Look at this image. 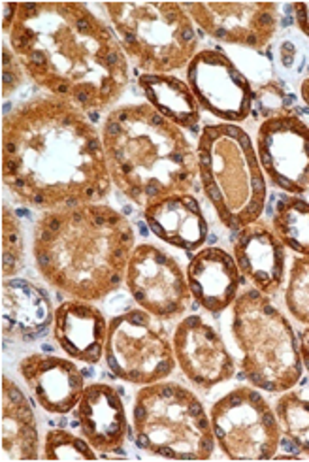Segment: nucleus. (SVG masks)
Listing matches in <instances>:
<instances>
[{
  "label": "nucleus",
  "instance_id": "nucleus-1",
  "mask_svg": "<svg viewBox=\"0 0 309 462\" xmlns=\"http://www.w3.org/2000/svg\"><path fill=\"white\" fill-rule=\"evenodd\" d=\"M3 181L36 209L102 202L112 178L102 134L86 112L57 97L19 104L3 121Z\"/></svg>",
  "mask_w": 309,
  "mask_h": 462
},
{
  "label": "nucleus",
  "instance_id": "nucleus-2",
  "mask_svg": "<svg viewBox=\"0 0 309 462\" xmlns=\"http://www.w3.org/2000/svg\"><path fill=\"white\" fill-rule=\"evenodd\" d=\"M8 36L36 86L79 110H106L129 86L125 51L87 5L19 3Z\"/></svg>",
  "mask_w": 309,
  "mask_h": 462
},
{
  "label": "nucleus",
  "instance_id": "nucleus-3",
  "mask_svg": "<svg viewBox=\"0 0 309 462\" xmlns=\"http://www.w3.org/2000/svg\"><path fill=\"white\" fill-rule=\"evenodd\" d=\"M134 240L129 219L108 204L48 209L32 230V257L51 287L95 302L125 282Z\"/></svg>",
  "mask_w": 309,
  "mask_h": 462
},
{
  "label": "nucleus",
  "instance_id": "nucleus-4",
  "mask_svg": "<svg viewBox=\"0 0 309 462\" xmlns=\"http://www.w3.org/2000/svg\"><path fill=\"white\" fill-rule=\"evenodd\" d=\"M100 134L112 183L136 206L146 208L195 187L196 150L177 125L150 104L112 110Z\"/></svg>",
  "mask_w": 309,
  "mask_h": 462
},
{
  "label": "nucleus",
  "instance_id": "nucleus-5",
  "mask_svg": "<svg viewBox=\"0 0 309 462\" xmlns=\"http://www.w3.org/2000/svg\"><path fill=\"white\" fill-rule=\"evenodd\" d=\"M198 178L219 221L231 230L257 223L268 187L251 136L232 123L205 125L196 145Z\"/></svg>",
  "mask_w": 309,
  "mask_h": 462
},
{
  "label": "nucleus",
  "instance_id": "nucleus-6",
  "mask_svg": "<svg viewBox=\"0 0 309 462\" xmlns=\"http://www.w3.org/2000/svg\"><path fill=\"white\" fill-rule=\"evenodd\" d=\"M232 336L241 351V370L266 393L296 387L304 365L300 340L285 315L264 292L247 289L232 304Z\"/></svg>",
  "mask_w": 309,
  "mask_h": 462
},
{
  "label": "nucleus",
  "instance_id": "nucleus-7",
  "mask_svg": "<svg viewBox=\"0 0 309 462\" xmlns=\"http://www.w3.org/2000/svg\"><path fill=\"white\" fill-rule=\"evenodd\" d=\"M136 446L164 458L205 460L214 457L210 415L193 391L174 382L143 385L134 398Z\"/></svg>",
  "mask_w": 309,
  "mask_h": 462
},
{
  "label": "nucleus",
  "instance_id": "nucleus-8",
  "mask_svg": "<svg viewBox=\"0 0 309 462\" xmlns=\"http://www.w3.org/2000/svg\"><path fill=\"white\" fill-rule=\"evenodd\" d=\"M119 44L143 74L187 69L198 53L195 21L179 3H106Z\"/></svg>",
  "mask_w": 309,
  "mask_h": 462
},
{
  "label": "nucleus",
  "instance_id": "nucleus-9",
  "mask_svg": "<svg viewBox=\"0 0 309 462\" xmlns=\"http://www.w3.org/2000/svg\"><path fill=\"white\" fill-rule=\"evenodd\" d=\"M105 361L117 380L141 387L164 382L177 365L167 328L141 308L108 323Z\"/></svg>",
  "mask_w": 309,
  "mask_h": 462
},
{
  "label": "nucleus",
  "instance_id": "nucleus-10",
  "mask_svg": "<svg viewBox=\"0 0 309 462\" xmlns=\"http://www.w3.org/2000/svg\"><path fill=\"white\" fill-rule=\"evenodd\" d=\"M215 442L232 460L274 458L281 444L276 410L251 387H236L210 410Z\"/></svg>",
  "mask_w": 309,
  "mask_h": 462
},
{
  "label": "nucleus",
  "instance_id": "nucleus-11",
  "mask_svg": "<svg viewBox=\"0 0 309 462\" xmlns=\"http://www.w3.org/2000/svg\"><path fill=\"white\" fill-rule=\"evenodd\" d=\"M125 285L134 302L160 321L179 318L193 299L179 263L153 244L134 247L125 272Z\"/></svg>",
  "mask_w": 309,
  "mask_h": 462
},
{
  "label": "nucleus",
  "instance_id": "nucleus-12",
  "mask_svg": "<svg viewBox=\"0 0 309 462\" xmlns=\"http://www.w3.org/2000/svg\"><path fill=\"white\" fill-rule=\"evenodd\" d=\"M187 86L200 108L238 125L251 116L255 89L234 62L219 50L198 51L187 67Z\"/></svg>",
  "mask_w": 309,
  "mask_h": 462
},
{
  "label": "nucleus",
  "instance_id": "nucleus-13",
  "mask_svg": "<svg viewBox=\"0 0 309 462\" xmlns=\"http://www.w3.org/2000/svg\"><path fill=\"white\" fill-rule=\"evenodd\" d=\"M257 155L274 187L295 197L309 191V125L298 116L262 121Z\"/></svg>",
  "mask_w": 309,
  "mask_h": 462
},
{
  "label": "nucleus",
  "instance_id": "nucleus-14",
  "mask_svg": "<svg viewBox=\"0 0 309 462\" xmlns=\"http://www.w3.org/2000/svg\"><path fill=\"white\" fill-rule=\"evenodd\" d=\"M183 8L214 40L250 50L270 44L279 25L276 3H185Z\"/></svg>",
  "mask_w": 309,
  "mask_h": 462
},
{
  "label": "nucleus",
  "instance_id": "nucleus-15",
  "mask_svg": "<svg viewBox=\"0 0 309 462\" xmlns=\"http://www.w3.org/2000/svg\"><path fill=\"white\" fill-rule=\"evenodd\" d=\"M172 344L176 363L198 389L210 391L234 377L236 363L223 336L200 315H189L176 327Z\"/></svg>",
  "mask_w": 309,
  "mask_h": 462
},
{
  "label": "nucleus",
  "instance_id": "nucleus-16",
  "mask_svg": "<svg viewBox=\"0 0 309 462\" xmlns=\"http://www.w3.org/2000/svg\"><path fill=\"white\" fill-rule=\"evenodd\" d=\"M17 368L34 401L48 413L72 411L87 387L81 370L63 356L34 353L25 356Z\"/></svg>",
  "mask_w": 309,
  "mask_h": 462
},
{
  "label": "nucleus",
  "instance_id": "nucleus-17",
  "mask_svg": "<svg viewBox=\"0 0 309 462\" xmlns=\"http://www.w3.org/2000/svg\"><path fill=\"white\" fill-rule=\"evenodd\" d=\"M81 436L98 451L110 453L123 448L129 434L127 411L115 387L91 383L76 406Z\"/></svg>",
  "mask_w": 309,
  "mask_h": 462
},
{
  "label": "nucleus",
  "instance_id": "nucleus-18",
  "mask_svg": "<svg viewBox=\"0 0 309 462\" xmlns=\"http://www.w3.org/2000/svg\"><path fill=\"white\" fill-rule=\"evenodd\" d=\"M53 336L70 359L98 365L105 356L108 323L105 313L96 306L87 300L72 299L55 310Z\"/></svg>",
  "mask_w": 309,
  "mask_h": 462
},
{
  "label": "nucleus",
  "instance_id": "nucleus-19",
  "mask_svg": "<svg viewBox=\"0 0 309 462\" xmlns=\"http://www.w3.org/2000/svg\"><path fill=\"white\" fill-rule=\"evenodd\" d=\"M234 261L240 274L264 295H274L285 282V245L274 230L251 223L238 230L234 240Z\"/></svg>",
  "mask_w": 309,
  "mask_h": 462
},
{
  "label": "nucleus",
  "instance_id": "nucleus-20",
  "mask_svg": "<svg viewBox=\"0 0 309 462\" xmlns=\"http://www.w3.org/2000/svg\"><path fill=\"white\" fill-rule=\"evenodd\" d=\"M185 276H187L191 297L198 306L214 315L223 313L238 299L241 283L240 268L234 257L221 247L198 249L189 261Z\"/></svg>",
  "mask_w": 309,
  "mask_h": 462
},
{
  "label": "nucleus",
  "instance_id": "nucleus-21",
  "mask_svg": "<svg viewBox=\"0 0 309 462\" xmlns=\"http://www.w3.org/2000/svg\"><path fill=\"white\" fill-rule=\"evenodd\" d=\"M151 233L183 251H198L208 240L210 226L200 202L191 193H176L143 208Z\"/></svg>",
  "mask_w": 309,
  "mask_h": 462
},
{
  "label": "nucleus",
  "instance_id": "nucleus-22",
  "mask_svg": "<svg viewBox=\"0 0 309 462\" xmlns=\"http://www.w3.org/2000/svg\"><path fill=\"white\" fill-rule=\"evenodd\" d=\"M55 311L48 292L23 278L3 283V332L8 338L34 342L48 332Z\"/></svg>",
  "mask_w": 309,
  "mask_h": 462
},
{
  "label": "nucleus",
  "instance_id": "nucleus-23",
  "mask_svg": "<svg viewBox=\"0 0 309 462\" xmlns=\"http://www.w3.org/2000/svg\"><path fill=\"white\" fill-rule=\"evenodd\" d=\"M40 446L36 417L23 391L3 377V458L36 460Z\"/></svg>",
  "mask_w": 309,
  "mask_h": 462
},
{
  "label": "nucleus",
  "instance_id": "nucleus-24",
  "mask_svg": "<svg viewBox=\"0 0 309 462\" xmlns=\"http://www.w3.org/2000/svg\"><path fill=\"white\" fill-rule=\"evenodd\" d=\"M138 88L148 104L179 129L195 131L200 123V104L187 81L172 74H141Z\"/></svg>",
  "mask_w": 309,
  "mask_h": 462
},
{
  "label": "nucleus",
  "instance_id": "nucleus-25",
  "mask_svg": "<svg viewBox=\"0 0 309 462\" xmlns=\"http://www.w3.org/2000/svg\"><path fill=\"white\" fill-rule=\"evenodd\" d=\"M274 233L285 247L302 257H309V202L288 195L283 197L274 212Z\"/></svg>",
  "mask_w": 309,
  "mask_h": 462
},
{
  "label": "nucleus",
  "instance_id": "nucleus-26",
  "mask_svg": "<svg viewBox=\"0 0 309 462\" xmlns=\"http://www.w3.org/2000/svg\"><path fill=\"white\" fill-rule=\"evenodd\" d=\"M276 415L286 442L309 457V394L305 391H285L276 402Z\"/></svg>",
  "mask_w": 309,
  "mask_h": 462
},
{
  "label": "nucleus",
  "instance_id": "nucleus-27",
  "mask_svg": "<svg viewBox=\"0 0 309 462\" xmlns=\"http://www.w3.org/2000/svg\"><path fill=\"white\" fill-rule=\"evenodd\" d=\"M285 304L298 323L309 327V257L293 261L285 291Z\"/></svg>",
  "mask_w": 309,
  "mask_h": 462
},
{
  "label": "nucleus",
  "instance_id": "nucleus-28",
  "mask_svg": "<svg viewBox=\"0 0 309 462\" xmlns=\"http://www.w3.org/2000/svg\"><path fill=\"white\" fill-rule=\"evenodd\" d=\"M44 458L48 460H95L96 449L84 436L68 430H50L44 442Z\"/></svg>",
  "mask_w": 309,
  "mask_h": 462
},
{
  "label": "nucleus",
  "instance_id": "nucleus-29",
  "mask_svg": "<svg viewBox=\"0 0 309 462\" xmlns=\"http://www.w3.org/2000/svg\"><path fill=\"white\" fill-rule=\"evenodd\" d=\"M295 97L285 89L279 81H268L255 91L251 117L255 119H274L283 116H293Z\"/></svg>",
  "mask_w": 309,
  "mask_h": 462
},
{
  "label": "nucleus",
  "instance_id": "nucleus-30",
  "mask_svg": "<svg viewBox=\"0 0 309 462\" xmlns=\"http://www.w3.org/2000/svg\"><path fill=\"white\" fill-rule=\"evenodd\" d=\"M25 261V242L19 219L8 206L3 208V274L14 278Z\"/></svg>",
  "mask_w": 309,
  "mask_h": 462
},
{
  "label": "nucleus",
  "instance_id": "nucleus-31",
  "mask_svg": "<svg viewBox=\"0 0 309 462\" xmlns=\"http://www.w3.org/2000/svg\"><path fill=\"white\" fill-rule=\"evenodd\" d=\"M25 69L22 65V60L14 53L12 48L6 44L3 46V97L8 98L12 97L19 86L23 83L25 78Z\"/></svg>",
  "mask_w": 309,
  "mask_h": 462
},
{
  "label": "nucleus",
  "instance_id": "nucleus-32",
  "mask_svg": "<svg viewBox=\"0 0 309 462\" xmlns=\"http://www.w3.org/2000/svg\"><path fill=\"white\" fill-rule=\"evenodd\" d=\"M293 10L298 29L309 38V3H295Z\"/></svg>",
  "mask_w": 309,
  "mask_h": 462
},
{
  "label": "nucleus",
  "instance_id": "nucleus-33",
  "mask_svg": "<svg viewBox=\"0 0 309 462\" xmlns=\"http://www.w3.org/2000/svg\"><path fill=\"white\" fill-rule=\"evenodd\" d=\"M17 12H19V3H3V31L6 34H10L14 27Z\"/></svg>",
  "mask_w": 309,
  "mask_h": 462
},
{
  "label": "nucleus",
  "instance_id": "nucleus-34",
  "mask_svg": "<svg viewBox=\"0 0 309 462\" xmlns=\"http://www.w3.org/2000/svg\"><path fill=\"white\" fill-rule=\"evenodd\" d=\"M300 355H302V365L309 372V327H305L300 332Z\"/></svg>",
  "mask_w": 309,
  "mask_h": 462
},
{
  "label": "nucleus",
  "instance_id": "nucleus-35",
  "mask_svg": "<svg viewBox=\"0 0 309 462\" xmlns=\"http://www.w3.org/2000/svg\"><path fill=\"white\" fill-rule=\"evenodd\" d=\"M300 95H302V100L309 106V76L302 81V88H300Z\"/></svg>",
  "mask_w": 309,
  "mask_h": 462
}]
</instances>
